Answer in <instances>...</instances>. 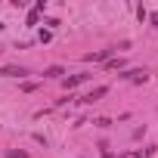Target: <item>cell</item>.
<instances>
[{"label": "cell", "mask_w": 158, "mask_h": 158, "mask_svg": "<svg viewBox=\"0 0 158 158\" xmlns=\"http://www.w3.org/2000/svg\"><path fill=\"white\" fill-rule=\"evenodd\" d=\"M106 93H109V87H96V90H90V93H87L81 102H96V99H102Z\"/></svg>", "instance_id": "7a4b0ae2"}, {"label": "cell", "mask_w": 158, "mask_h": 158, "mask_svg": "<svg viewBox=\"0 0 158 158\" xmlns=\"http://www.w3.org/2000/svg\"><path fill=\"white\" fill-rule=\"evenodd\" d=\"M149 22H152V25H158V13H152V16H149Z\"/></svg>", "instance_id": "9c48e42d"}, {"label": "cell", "mask_w": 158, "mask_h": 158, "mask_svg": "<svg viewBox=\"0 0 158 158\" xmlns=\"http://www.w3.org/2000/svg\"><path fill=\"white\" fill-rule=\"evenodd\" d=\"M121 158H143V149H136V152H127V155H121Z\"/></svg>", "instance_id": "ba28073f"}, {"label": "cell", "mask_w": 158, "mask_h": 158, "mask_svg": "<svg viewBox=\"0 0 158 158\" xmlns=\"http://www.w3.org/2000/svg\"><path fill=\"white\" fill-rule=\"evenodd\" d=\"M37 13H44V10H37V6H34V10L28 13V25H34V22H37Z\"/></svg>", "instance_id": "5b68a950"}, {"label": "cell", "mask_w": 158, "mask_h": 158, "mask_svg": "<svg viewBox=\"0 0 158 158\" xmlns=\"http://www.w3.org/2000/svg\"><path fill=\"white\" fill-rule=\"evenodd\" d=\"M6 158H28V152H16V149H10V152H6Z\"/></svg>", "instance_id": "52a82bcc"}, {"label": "cell", "mask_w": 158, "mask_h": 158, "mask_svg": "<svg viewBox=\"0 0 158 158\" xmlns=\"http://www.w3.org/2000/svg\"><path fill=\"white\" fill-rule=\"evenodd\" d=\"M121 65H124V59H109L106 62V68H121Z\"/></svg>", "instance_id": "8992f818"}, {"label": "cell", "mask_w": 158, "mask_h": 158, "mask_svg": "<svg viewBox=\"0 0 158 158\" xmlns=\"http://www.w3.org/2000/svg\"><path fill=\"white\" fill-rule=\"evenodd\" d=\"M59 74H62V68H59V65H50V68L44 71V77H59Z\"/></svg>", "instance_id": "277c9868"}, {"label": "cell", "mask_w": 158, "mask_h": 158, "mask_svg": "<svg viewBox=\"0 0 158 158\" xmlns=\"http://www.w3.org/2000/svg\"><path fill=\"white\" fill-rule=\"evenodd\" d=\"M87 81V74H74V77H68V81H65V87L71 90V87H77V84H84Z\"/></svg>", "instance_id": "3957f363"}, {"label": "cell", "mask_w": 158, "mask_h": 158, "mask_svg": "<svg viewBox=\"0 0 158 158\" xmlns=\"http://www.w3.org/2000/svg\"><path fill=\"white\" fill-rule=\"evenodd\" d=\"M0 74H3V77H22V74H28V71H25L22 65H3Z\"/></svg>", "instance_id": "6da1fadb"}]
</instances>
